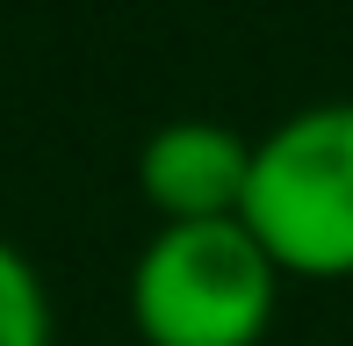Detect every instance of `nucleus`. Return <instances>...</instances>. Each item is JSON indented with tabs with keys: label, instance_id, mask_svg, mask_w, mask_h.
<instances>
[{
	"label": "nucleus",
	"instance_id": "nucleus-1",
	"mask_svg": "<svg viewBox=\"0 0 353 346\" xmlns=\"http://www.w3.org/2000/svg\"><path fill=\"white\" fill-rule=\"evenodd\" d=\"M281 289V267L238 216L152 224L123 281V310L144 346H267Z\"/></svg>",
	"mask_w": 353,
	"mask_h": 346
},
{
	"label": "nucleus",
	"instance_id": "nucleus-2",
	"mask_svg": "<svg viewBox=\"0 0 353 346\" xmlns=\"http://www.w3.org/2000/svg\"><path fill=\"white\" fill-rule=\"evenodd\" d=\"M238 224L281 281H353V94L303 101L252 137Z\"/></svg>",
	"mask_w": 353,
	"mask_h": 346
},
{
	"label": "nucleus",
	"instance_id": "nucleus-3",
	"mask_svg": "<svg viewBox=\"0 0 353 346\" xmlns=\"http://www.w3.org/2000/svg\"><path fill=\"white\" fill-rule=\"evenodd\" d=\"M245 166L252 137L216 116H173L137 145V202L159 224H210V216H238L245 202Z\"/></svg>",
	"mask_w": 353,
	"mask_h": 346
},
{
	"label": "nucleus",
	"instance_id": "nucleus-4",
	"mask_svg": "<svg viewBox=\"0 0 353 346\" xmlns=\"http://www.w3.org/2000/svg\"><path fill=\"white\" fill-rule=\"evenodd\" d=\"M0 346H58L51 281L8 231H0Z\"/></svg>",
	"mask_w": 353,
	"mask_h": 346
}]
</instances>
